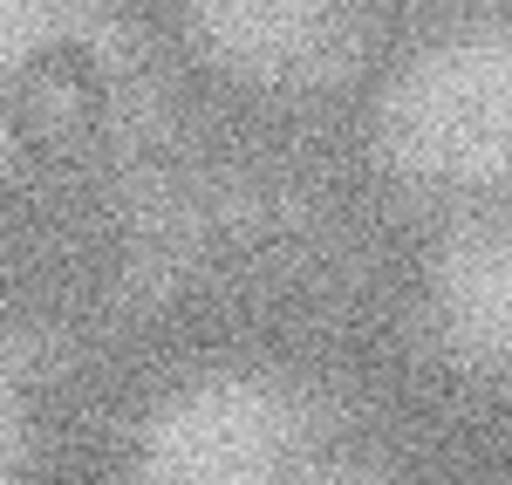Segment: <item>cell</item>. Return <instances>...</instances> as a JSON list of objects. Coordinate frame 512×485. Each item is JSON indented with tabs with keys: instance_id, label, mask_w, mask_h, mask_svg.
Listing matches in <instances>:
<instances>
[{
	"instance_id": "7a4b0ae2",
	"label": "cell",
	"mask_w": 512,
	"mask_h": 485,
	"mask_svg": "<svg viewBox=\"0 0 512 485\" xmlns=\"http://www.w3.org/2000/svg\"><path fill=\"white\" fill-rule=\"evenodd\" d=\"M328 485H383V479H376V472H362V479H342V472H335Z\"/></svg>"
},
{
	"instance_id": "6da1fadb",
	"label": "cell",
	"mask_w": 512,
	"mask_h": 485,
	"mask_svg": "<svg viewBox=\"0 0 512 485\" xmlns=\"http://www.w3.org/2000/svg\"><path fill=\"white\" fill-rule=\"evenodd\" d=\"M110 123V82L76 41L28 55L7 82V130L35 158H82Z\"/></svg>"
}]
</instances>
